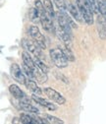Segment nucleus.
<instances>
[{
  "label": "nucleus",
  "mask_w": 106,
  "mask_h": 124,
  "mask_svg": "<svg viewBox=\"0 0 106 124\" xmlns=\"http://www.w3.org/2000/svg\"><path fill=\"white\" fill-rule=\"evenodd\" d=\"M96 1H97L99 13L106 16V0H96Z\"/></svg>",
  "instance_id": "nucleus-23"
},
{
  "label": "nucleus",
  "mask_w": 106,
  "mask_h": 124,
  "mask_svg": "<svg viewBox=\"0 0 106 124\" xmlns=\"http://www.w3.org/2000/svg\"><path fill=\"white\" fill-rule=\"evenodd\" d=\"M96 30L98 37L101 39H106V16L102 14H97L96 18Z\"/></svg>",
  "instance_id": "nucleus-7"
},
{
  "label": "nucleus",
  "mask_w": 106,
  "mask_h": 124,
  "mask_svg": "<svg viewBox=\"0 0 106 124\" xmlns=\"http://www.w3.org/2000/svg\"><path fill=\"white\" fill-rule=\"evenodd\" d=\"M49 54H50V58H51L52 62L56 67L61 69V68H66L68 66V60L60 48L50 49Z\"/></svg>",
  "instance_id": "nucleus-2"
},
{
  "label": "nucleus",
  "mask_w": 106,
  "mask_h": 124,
  "mask_svg": "<svg viewBox=\"0 0 106 124\" xmlns=\"http://www.w3.org/2000/svg\"><path fill=\"white\" fill-rule=\"evenodd\" d=\"M22 59H23V62H24V63L27 64L29 68H32L33 71L35 69L36 64H35V59H34L31 55H29V52H28L27 50L24 51V52L22 53Z\"/></svg>",
  "instance_id": "nucleus-13"
},
{
  "label": "nucleus",
  "mask_w": 106,
  "mask_h": 124,
  "mask_svg": "<svg viewBox=\"0 0 106 124\" xmlns=\"http://www.w3.org/2000/svg\"><path fill=\"white\" fill-rule=\"evenodd\" d=\"M9 92H10V94L16 99V100H18V101H20V100H23L25 97H26V95H25V93L20 89V87L18 86V85H16V84H12V85H10L9 86Z\"/></svg>",
  "instance_id": "nucleus-12"
},
{
  "label": "nucleus",
  "mask_w": 106,
  "mask_h": 124,
  "mask_svg": "<svg viewBox=\"0 0 106 124\" xmlns=\"http://www.w3.org/2000/svg\"><path fill=\"white\" fill-rule=\"evenodd\" d=\"M60 49L62 50L63 54L65 55V57L67 58L68 61H75V55H74V53H73V51H72L70 46L64 44V45L60 46Z\"/></svg>",
  "instance_id": "nucleus-15"
},
{
  "label": "nucleus",
  "mask_w": 106,
  "mask_h": 124,
  "mask_svg": "<svg viewBox=\"0 0 106 124\" xmlns=\"http://www.w3.org/2000/svg\"><path fill=\"white\" fill-rule=\"evenodd\" d=\"M22 68H23V71H24V73L26 74V76L28 77V78H31V79H34L35 80V74H34V71H33V69L32 68H29L27 64H23V66H22Z\"/></svg>",
  "instance_id": "nucleus-22"
},
{
  "label": "nucleus",
  "mask_w": 106,
  "mask_h": 124,
  "mask_svg": "<svg viewBox=\"0 0 106 124\" xmlns=\"http://www.w3.org/2000/svg\"><path fill=\"white\" fill-rule=\"evenodd\" d=\"M22 45H23V48L26 49L28 52L32 53L34 55V57H36V58H39V59L42 58V52H41L42 48L34 39L29 40V39H24L22 40Z\"/></svg>",
  "instance_id": "nucleus-3"
},
{
  "label": "nucleus",
  "mask_w": 106,
  "mask_h": 124,
  "mask_svg": "<svg viewBox=\"0 0 106 124\" xmlns=\"http://www.w3.org/2000/svg\"><path fill=\"white\" fill-rule=\"evenodd\" d=\"M34 74H35V80L39 83V84H42V83H45L47 81V74L44 73L43 71H41L37 66L35 67V69L34 70Z\"/></svg>",
  "instance_id": "nucleus-14"
},
{
  "label": "nucleus",
  "mask_w": 106,
  "mask_h": 124,
  "mask_svg": "<svg viewBox=\"0 0 106 124\" xmlns=\"http://www.w3.org/2000/svg\"><path fill=\"white\" fill-rule=\"evenodd\" d=\"M76 4H77L82 16L85 20V23L87 24L88 26H92L94 23V18H93V10L90 6L89 2L87 0H76Z\"/></svg>",
  "instance_id": "nucleus-1"
},
{
  "label": "nucleus",
  "mask_w": 106,
  "mask_h": 124,
  "mask_svg": "<svg viewBox=\"0 0 106 124\" xmlns=\"http://www.w3.org/2000/svg\"><path fill=\"white\" fill-rule=\"evenodd\" d=\"M35 59V64H36V66L41 70V71H43L44 73H48V71H49V68H48V66L44 63V62L41 60V59H39V58H36V57H35L34 58Z\"/></svg>",
  "instance_id": "nucleus-20"
},
{
  "label": "nucleus",
  "mask_w": 106,
  "mask_h": 124,
  "mask_svg": "<svg viewBox=\"0 0 106 124\" xmlns=\"http://www.w3.org/2000/svg\"><path fill=\"white\" fill-rule=\"evenodd\" d=\"M66 3H67V11H68V13H69L77 22H79V23H84L85 20H84V18H83V16H82V14H81V12H80V10H79L77 4L75 5L73 2L70 1V0L66 1Z\"/></svg>",
  "instance_id": "nucleus-8"
},
{
  "label": "nucleus",
  "mask_w": 106,
  "mask_h": 124,
  "mask_svg": "<svg viewBox=\"0 0 106 124\" xmlns=\"http://www.w3.org/2000/svg\"><path fill=\"white\" fill-rule=\"evenodd\" d=\"M19 106L22 110L26 111V112H31V113H35V114H39V109L33 105L31 103V100L28 99L27 96L23 99V100H20L19 101Z\"/></svg>",
  "instance_id": "nucleus-9"
},
{
  "label": "nucleus",
  "mask_w": 106,
  "mask_h": 124,
  "mask_svg": "<svg viewBox=\"0 0 106 124\" xmlns=\"http://www.w3.org/2000/svg\"><path fill=\"white\" fill-rule=\"evenodd\" d=\"M42 117L45 118V120L47 121V123H52V124H64V121L62 119H60L58 117H55L53 115H49V114H44L42 115Z\"/></svg>",
  "instance_id": "nucleus-18"
},
{
  "label": "nucleus",
  "mask_w": 106,
  "mask_h": 124,
  "mask_svg": "<svg viewBox=\"0 0 106 124\" xmlns=\"http://www.w3.org/2000/svg\"><path fill=\"white\" fill-rule=\"evenodd\" d=\"M28 17H29V20L34 23H36V22H39V12L38 10L35 7V8H31L28 11Z\"/></svg>",
  "instance_id": "nucleus-17"
},
{
  "label": "nucleus",
  "mask_w": 106,
  "mask_h": 124,
  "mask_svg": "<svg viewBox=\"0 0 106 124\" xmlns=\"http://www.w3.org/2000/svg\"><path fill=\"white\" fill-rule=\"evenodd\" d=\"M23 69V68H22ZM21 69V67L17 64V63H13L10 67V71H11V75L13 76V78L16 80L18 83L25 85L27 79H26V74H24V71Z\"/></svg>",
  "instance_id": "nucleus-6"
},
{
  "label": "nucleus",
  "mask_w": 106,
  "mask_h": 124,
  "mask_svg": "<svg viewBox=\"0 0 106 124\" xmlns=\"http://www.w3.org/2000/svg\"><path fill=\"white\" fill-rule=\"evenodd\" d=\"M25 85H26L27 89H28L29 92H32L33 94H35V95H38V96L42 94V91H41L40 88L37 86L35 80L31 79V78H28L27 81H26V83H25Z\"/></svg>",
  "instance_id": "nucleus-11"
},
{
  "label": "nucleus",
  "mask_w": 106,
  "mask_h": 124,
  "mask_svg": "<svg viewBox=\"0 0 106 124\" xmlns=\"http://www.w3.org/2000/svg\"><path fill=\"white\" fill-rule=\"evenodd\" d=\"M32 100H33L34 101H35L37 104H40L41 106H43V107H45V108H47L48 110L54 111V110L57 109V106H56L55 104H53L52 102H50V101H46L45 99L39 97L38 95H35V94H33V96H32Z\"/></svg>",
  "instance_id": "nucleus-10"
},
{
  "label": "nucleus",
  "mask_w": 106,
  "mask_h": 124,
  "mask_svg": "<svg viewBox=\"0 0 106 124\" xmlns=\"http://www.w3.org/2000/svg\"><path fill=\"white\" fill-rule=\"evenodd\" d=\"M28 36L31 37L42 49L46 48V43H45V38L44 36L41 34V32L39 31V29L37 28V26H31L28 30Z\"/></svg>",
  "instance_id": "nucleus-4"
},
{
  "label": "nucleus",
  "mask_w": 106,
  "mask_h": 124,
  "mask_svg": "<svg viewBox=\"0 0 106 124\" xmlns=\"http://www.w3.org/2000/svg\"><path fill=\"white\" fill-rule=\"evenodd\" d=\"M43 93L49 100H51L52 101H55L57 104L63 105V104L66 103V99L60 94V93H58L56 90H54V89H52L50 87L44 88L43 89Z\"/></svg>",
  "instance_id": "nucleus-5"
},
{
  "label": "nucleus",
  "mask_w": 106,
  "mask_h": 124,
  "mask_svg": "<svg viewBox=\"0 0 106 124\" xmlns=\"http://www.w3.org/2000/svg\"><path fill=\"white\" fill-rule=\"evenodd\" d=\"M87 1L89 2L90 6H92L93 12L95 14H99V9H98V5H97V1L96 0H87Z\"/></svg>",
  "instance_id": "nucleus-24"
},
{
  "label": "nucleus",
  "mask_w": 106,
  "mask_h": 124,
  "mask_svg": "<svg viewBox=\"0 0 106 124\" xmlns=\"http://www.w3.org/2000/svg\"><path fill=\"white\" fill-rule=\"evenodd\" d=\"M53 75H54V77H55V78H56L58 81H61V82H63L64 84H70L69 79L67 78V77H66L63 73L59 72V71H53Z\"/></svg>",
  "instance_id": "nucleus-21"
},
{
  "label": "nucleus",
  "mask_w": 106,
  "mask_h": 124,
  "mask_svg": "<svg viewBox=\"0 0 106 124\" xmlns=\"http://www.w3.org/2000/svg\"><path fill=\"white\" fill-rule=\"evenodd\" d=\"M53 2L55 4V6L57 7V9L59 10V12H65V11H67L66 0H53Z\"/></svg>",
  "instance_id": "nucleus-19"
},
{
  "label": "nucleus",
  "mask_w": 106,
  "mask_h": 124,
  "mask_svg": "<svg viewBox=\"0 0 106 124\" xmlns=\"http://www.w3.org/2000/svg\"><path fill=\"white\" fill-rule=\"evenodd\" d=\"M42 2H43V6H44V9L45 11H46L50 16L54 19L55 18V11H54V8H53V4H52V1L51 0H42Z\"/></svg>",
  "instance_id": "nucleus-16"
}]
</instances>
